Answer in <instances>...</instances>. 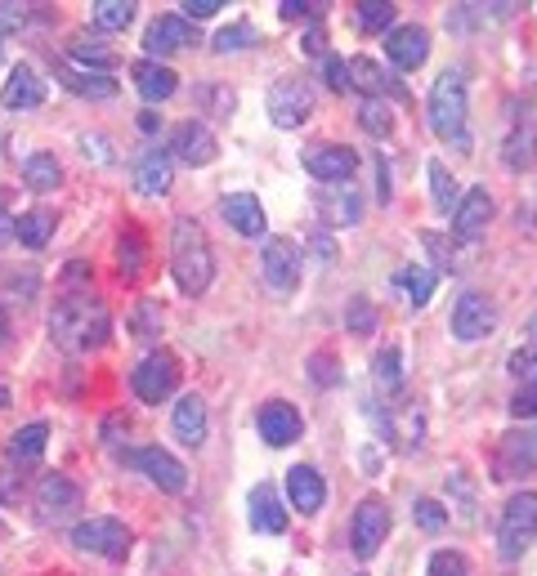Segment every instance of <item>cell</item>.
<instances>
[{
    "mask_svg": "<svg viewBox=\"0 0 537 576\" xmlns=\"http://www.w3.org/2000/svg\"><path fill=\"white\" fill-rule=\"evenodd\" d=\"M113 331V317H107L103 300L90 291V286H68L59 300H54V313H50V335L63 344L68 354H90L107 339Z\"/></svg>",
    "mask_w": 537,
    "mask_h": 576,
    "instance_id": "6da1fadb",
    "label": "cell"
},
{
    "mask_svg": "<svg viewBox=\"0 0 537 576\" xmlns=\"http://www.w3.org/2000/svg\"><path fill=\"white\" fill-rule=\"evenodd\" d=\"M171 273L184 295H202L215 277L210 242H206L197 219H175V228H171Z\"/></svg>",
    "mask_w": 537,
    "mask_h": 576,
    "instance_id": "7a4b0ae2",
    "label": "cell"
},
{
    "mask_svg": "<svg viewBox=\"0 0 537 576\" xmlns=\"http://www.w3.org/2000/svg\"><path fill=\"white\" fill-rule=\"evenodd\" d=\"M425 117H430V130H435L444 144H453L457 153H471V135H466V76L457 67L435 81L430 103H425Z\"/></svg>",
    "mask_w": 537,
    "mask_h": 576,
    "instance_id": "3957f363",
    "label": "cell"
},
{
    "mask_svg": "<svg viewBox=\"0 0 537 576\" xmlns=\"http://www.w3.org/2000/svg\"><path fill=\"white\" fill-rule=\"evenodd\" d=\"M537 541V492H515L497 523V554L506 563L524 558V549Z\"/></svg>",
    "mask_w": 537,
    "mask_h": 576,
    "instance_id": "277c9868",
    "label": "cell"
},
{
    "mask_svg": "<svg viewBox=\"0 0 537 576\" xmlns=\"http://www.w3.org/2000/svg\"><path fill=\"white\" fill-rule=\"evenodd\" d=\"M72 545L85 549V554H99V558H126L131 554V527L122 519H107V514H94V519H81L72 527Z\"/></svg>",
    "mask_w": 537,
    "mask_h": 576,
    "instance_id": "5b68a950",
    "label": "cell"
},
{
    "mask_svg": "<svg viewBox=\"0 0 537 576\" xmlns=\"http://www.w3.org/2000/svg\"><path fill=\"white\" fill-rule=\"evenodd\" d=\"M175 385H179V358L166 354V349L148 354V358L135 367V376H131V389H135L140 402H166V398L175 394Z\"/></svg>",
    "mask_w": 537,
    "mask_h": 576,
    "instance_id": "8992f818",
    "label": "cell"
},
{
    "mask_svg": "<svg viewBox=\"0 0 537 576\" xmlns=\"http://www.w3.org/2000/svg\"><path fill=\"white\" fill-rule=\"evenodd\" d=\"M309 112H313V90H309L304 81H296V76L273 81V90H269V122H273L278 130L304 126Z\"/></svg>",
    "mask_w": 537,
    "mask_h": 576,
    "instance_id": "52a82bcc",
    "label": "cell"
},
{
    "mask_svg": "<svg viewBox=\"0 0 537 576\" xmlns=\"http://www.w3.org/2000/svg\"><path fill=\"white\" fill-rule=\"evenodd\" d=\"M260 273L278 295H291L300 282V247L291 238H269L260 251Z\"/></svg>",
    "mask_w": 537,
    "mask_h": 576,
    "instance_id": "ba28073f",
    "label": "cell"
},
{
    "mask_svg": "<svg viewBox=\"0 0 537 576\" xmlns=\"http://www.w3.org/2000/svg\"><path fill=\"white\" fill-rule=\"evenodd\" d=\"M126 465H135L140 474H148V483L162 488V492H184V488H188V470L179 465L171 451H162V447L126 451Z\"/></svg>",
    "mask_w": 537,
    "mask_h": 576,
    "instance_id": "9c48e42d",
    "label": "cell"
},
{
    "mask_svg": "<svg viewBox=\"0 0 537 576\" xmlns=\"http://www.w3.org/2000/svg\"><path fill=\"white\" fill-rule=\"evenodd\" d=\"M390 536V510L381 496H368L359 510H354V527H350V545L359 558H372L381 549V541Z\"/></svg>",
    "mask_w": 537,
    "mask_h": 576,
    "instance_id": "30bf717a",
    "label": "cell"
},
{
    "mask_svg": "<svg viewBox=\"0 0 537 576\" xmlns=\"http://www.w3.org/2000/svg\"><path fill=\"white\" fill-rule=\"evenodd\" d=\"M497 331V304L479 291H466L453 308V335L457 339H484Z\"/></svg>",
    "mask_w": 537,
    "mask_h": 576,
    "instance_id": "8fae6325",
    "label": "cell"
},
{
    "mask_svg": "<svg viewBox=\"0 0 537 576\" xmlns=\"http://www.w3.org/2000/svg\"><path fill=\"white\" fill-rule=\"evenodd\" d=\"M304 170L318 184H345L359 170V153L345 148V144H318V148L304 153Z\"/></svg>",
    "mask_w": 537,
    "mask_h": 576,
    "instance_id": "7c38bea8",
    "label": "cell"
},
{
    "mask_svg": "<svg viewBox=\"0 0 537 576\" xmlns=\"http://www.w3.org/2000/svg\"><path fill=\"white\" fill-rule=\"evenodd\" d=\"M188 45H197V28L184 23L179 14H162V19H153L148 32H144V50L153 54V63H157L162 54H175V50H188Z\"/></svg>",
    "mask_w": 537,
    "mask_h": 576,
    "instance_id": "4fadbf2b",
    "label": "cell"
},
{
    "mask_svg": "<svg viewBox=\"0 0 537 576\" xmlns=\"http://www.w3.org/2000/svg\"><path fill=\"white\" fill-rule=\"evenodd\" d=\"M537 470V429H510L497 447V479Z\"/></svg>",
    "mask_w": 537,
    "mask_h": 576,
    "instance_id": "5bb4252c",
    "label": "cell"
},
{
    "mask_svg": "<svg viewBox=\"0 0 537 576\" xmlns=\"http://www.w3.org/2000/svg\"><path fill=\"white\" fill-rule=\"evenodd\" d=\"M425 54H430V32L416 28V23H403V28H394V32L385 36V59H390L399 72H416V67L425 63Z\"/></svg>",
    "mask_w": 537,
    "mask_h": 576,
    "instance_id": "9a60e30c",
    "label": "cell"
},
{
    "mask_svg": "<svg viewBox=\"0 0 537 576\" xmlns=\"http://www.w3.org/2000/svg\"><path fill=\"white\" fill-rule=\"evenodd\" d=\"M166 153L179 157L184 166H210L215 157H220V144H215V135H210L202 122H188V126L175 130V139H171Z\"/></svg>",
    "mask_w": 537,
    "mask_h": 576,
    "instance_id": "2e32d148",
    "label": "cell"
},
{
    "mask_svg": "<svg viewBox=\"0 0 537 576\" xmlns=\"http://www.w3.org/2000/svg\"><path fill=\"white\" fill-rule=\"evenodd\" d=\"M37 510H41V519H63V514L81 510V488L68 474H45L37 483Z\"/></svg>",
    "mask_w": 537,
    "mask_h": 576,
    "instance_id": "e0dca14e",
    "label": "cell"
},
{
    "mask_svg": "<svg viewBox=\"0 0 537 576\" xmlns=\"http://www.w3.org/2000/svg\"><path fill=\"white\" fill-rule=\"evenodd\" d=\"M493 219V197L484 188H471L462 201H457V214H453V233L462 242H479L484 238V228Z\"/></svg>",
    "mask_w": 537,
    "mask_h": 576,
    "instance_id": "ac0fdd59",
    "label": "cell"
},
{
    "mask_svg": "<svg viewBox=\"0 0 537 576\" xmlns=\"http://www.w3.org/2000/svg\"><path fill=\"white\" fill-rule=\"evenodd\" d=\"M256 425H260V438L269 447H291L300 438V411L291 402H265Z\"/></svg>",
    "mask_w": 537,
    "mask_h": 576,
    "instance_id": "d6986e66",
    "label": "cell"
},
{
    "mask_svg": "<svg viewBox=\"0 0 537 576\" xmlns=\"http://www.w3.org/2000/svg\"><path fill=\"white\" fill-rule=\"evenodd\" d=\"M0 103H6L10 112H28V107H41L45 103V81L37 76V67L19 63L6 81V90H0Z\"/></svg>",
    "mask_w": 537,
    "mask_h": 576,
    "instance_id": "ffe728a7",
    "label": "cell"
},
{
    "mask_svg": "<svg viewBox=\"0 0 537 576\" xmlns=\"http://www.w3.org/2000/svg\"><path fill=\"white\" fill-rule=\"evenodd\" d=\"M54 72H59V81H63L72 94H81V98H113V94H117V81H113V76L90 72V67H81V63H72V59H59Z\"/></svg>",
    "mask_w": 537,
    "mask_h": 576,
    "instance_id": "44dd1931",
    "label": "cell"
},
{
    "mask_svg": "<svg viewBox=\"0 0 537 576\" xmlns=\"http://www.w3.org/2000/svg\"><path fill=\"white\" fill-rule=\"evenodd\" d=\"M220 214L229 219V228H238L242 238H260L265 233V206L256 192H229L220 201Z\"/></svg>",
    "mask_w": 537,
    "mask_h": 576,
    "instance_id": "7402d4cb",
    "label": "cell"
},
{
    "mask_svg": "<svg viewBox=\"0 0 537 576\" xmlns=\"http://www.w3.org/2000/svg\"><path fill=\"white\" fill-rule=\"evenodd\" d=\"M247 510H251V527H256V532H269V536L287 532V510H282V501H278V492H273L269 483H256V488H251Z\"/></svg>",
    "mask_w": 537,
    "mask_h": 576,
    "instance_id": "603a6c76",
    "label": "cell"
},
{
    "mask_svg": "<svg viewBox=\"0 0 537 576\" xmlns=\"http://www.w3.org/2000/svg\"><path fill=\"white\" fill-rule=\"evenodd\" d=\"M171 179H175V157H171L166 148H148V153L135 161V184H140V192L157 197V192L171 188Z\"/></svg>",
    "mask_w": 537,
    "mask_h": 576,
    "instance_id": "cb8c5ba5",
    "label": "cell"
},
{
    "mask_svg": "<svg viewBox=\"0 0 537 576\" xmlns=\"http://www.w3.org/2000/svg\"><path fill=\"white\" fill-rule=\"evenodd\" d=\"M287 496L300 514H313V510H322V501H328V488H322V474L313 465H296L287 474Z\"/></svg>",
    "mask_w": 537,
    "mask_h": 576,
    "instance_id": "d4e9b609",
    "label": "cell"
},
{
    "mask_svg": "<svg viewBox=\"0 0 537 576\" xmlns=\"http://www.w3.org/2000/svg\"><path fill=\"white\" fill-rule=\"evenodd\" d=\"M175 438L184 442V447H202L206 442V402L197 398V394H184L179 402H175Z\"/></svg>",
    "mask_w": 537,
    "mask_h": 576,
    "instance_id": "484cf974",
    "label": "cell"
},
{
    "mask_svg": "<svg viewBox=\"0 0 537 576\" xmlns=\"http://www.w3.org/2000/svg\"><path fill=\"white\" fill-rule=\"evenodd\" d=\"M68 59L72 63H81V67H90V72H113L117 63H122V54L113 50V45H107V41H99V36H72V50H68Z\"/></svg>",
    "mask_w": 537,
    "mask_h": 576,
    "instance_id": "4316f807",
    "label": "cell"
},
{
    "mask_svg": "<svg viewBox=\"0 0 537 576\" xmlns=\"http://www.w3.org/2000/svg\"><path fill=\"white\" fill-rule=\"evenodd\" d=\"M135 90L148 98V103H162V98H171L175 94V85H179V76L166 67V63H153V59H144V63H135Z\"/></svg>",
    "mask_w": 537,
    "mask_h": 576,
    "instance_id": "83f0119b",
    "label": "cell"
},
{
    "mask_svg": "<svg viewBox=\"0 0 537 576\" xmlns=\"http://www.w3.org/2000/svg\"><path fill=\"white\" fill-rule=\"evenodd\" d=\"M350 67V90H363L368 98H381V94H399V85H394V76L385 72V67H376L368 54H359V59H350L345 63Z\"/></svg>",
    "mask_w": 537,
    "mask_h": 576,
    "instance_id": "f1b7e54d",
    "label": "cell"
},
{
    "mask_svg": "<svg viewBox=\"0 0 537 576\" xmlns=\"http://www.w3.org/2000/svg\"><path fill=\"white\" fill-rule=\"evenodd\" d=\"M435 282H440V273L425 269V264H407V269L394 273V286L403 291V300H407L412 308H421L430 295H435Z\"/></svg>",
    "mask_w": 537,
    "mask_h": 576,
    "instance_id": "f546056e",
    "label": "cell"
},
{
    "mask_svg": "<svg viewBox=\"0 0 537 576\" xmlns=\"http://www.w3.org/2000/svg\"><path fill=\"white\" fill-rule=\"evenodd\" d=\"M45 442H50V425H45V420L23 425V429L10 438V460H14V465H37L41 451H45Z\"/></svg>",
    "mask_w": 537,
    "mask_h": 576,
    "instance_id": "4dcf8cb0",
    "label": "cell"
},
{
    "mask_svg": "<svg viewBox=\"0 0 537 576\" xmlns=\"http://www.w3.org/2000/svg\"><path fill=\"white\" fill-rule=\"evenodd\" d=\"M23 184H28L32 192H54V188L63 184V166L54 161V153H32V157L23 161Z\"/></svg>",
    "mask_w": 537,
    "mask_h": 576,
    "instance_id": "1f68e13d",
    "label": "cell"
},
{
    "mask_svg": "<svg viewBox=\"0 0 537 576\" xmlns=\"http://www.w3.org/2000/svg\"><path fill=\"white\" fill-rule=\"evenodd\" d=\"M533 161H537V122L524 117V126L510 130V139H506V166L510 170H528Z\"/></svg>",
    "mask_w": 537,
    "mask_h": 576,
    "instance_id": "d6a6232c",
    "label": "cell"
},
{
    "mask_svg": "<svg viewBox=\"0 0 537 576\" xmlns=\"http://www.w3.org/2000/svg\"><path fill=\"white\" fill-rule=\"evenodd\" d=\"M14 238H19L28 251H41V247L54 238V214H50V210H28V214H19Z\"/></svg>",
    "mask_w": 537,
    "mask_h": 576,
    "instance_id": "836d02e7",
    "label": "cell"
},
{
    "mask_svg": "<svg viewBox=\"0 0 537 576\" xmlns=\"http://www.w3.org/2000/svg\"><path fill=\"white\" fill-rule=\"evenodd\" d=\"M318 210H322V219H328V223H337V228H345V223H359V214H363V201L345 188L341 197L337 192H322L318 197Z\"/></svg>",
    "mask_w": 537,
    "mask_h": 576,
    "instance_id": "e575fe53",
    "label": "cell"
},
{
    "mask_svg": "<svg viewBox=\"0 0 537 576\" xmlns=\"http://www.w3.org/2000/svg\"><path fill=\"white\" fill-rule=\"evenodd\" d=\"M144 255H148V247H144V238H140V228H126L122 242H117V269H122L126 282H135V277L144 273Z\"/></svg>",
    "mask_w": 537,
    "mask_h": 576,
    "instance_id": "d590c367",
    "label": "cell"
},
{
    "mask_svg": "<svg viewBox=\"0 0 537 576\" xmlns=\"http://www.w3.org/2000/svg\"><path fill=\"white\" fill-rule=\"evenodd\" d=\"M135 0H99L94 6V23L103 28V32H126L131 23H135Z\"/></svg>",
    "mask_w": 537,
    "mask_h": 576,
    "instance_id": "8d00e7d4",
    "label": "cell"
},
{
    "mask_svg": "<svg viewBox=\"0 0 537 576\" xmlns=\"http://www.w3.org/2000/svg\"><path fill=\"white\" fill-rule=\"evenodd\" d=\"M372 380H376L381 394H399V389H403V354H399V344H390V349L376 358Z\"/></svg>",
    "mask_w": 537,
    "mask_h": 576,
    "instance_id": "74e56055",
    "label": "cell"
},
{
    "mask_svg": "<svg viewBox=\"0 0 537 576\" xmlns=\"http://www.w3.org/2000/svg\"><path fill=\"white\" fill-rule=\"evenodd\" d=\"M430 197H435L440 210H457V201H462L457 179L444 170V161H430Z\"/></svg>",
    "mask_w": 537,
    "mask_h": 576,
    "instance_id": "f35d334b",
    "label": "cell"
},
{
    "mask_svg": "<svg viewBox=\"0 0 537 576\" xmlns=\"http://www.w3.org/2000/svg\"><path fill=\"white\" fill-rule=\"evenodd\" d=\"M354 19H359L363 32H381V28L394 23V6H390V0H359V6H354Z\"/></svg>",
    "mask_w": 537,
    "mask_h": 576,
    "instance_id": "ab89813d",
    "label": "cell"
},
{
    "mask_svg": "<svg viewBox=\"0 0 537 576\" xmlns=\"http://www.w3.org/2000/svg\"><path fill=\"white\" fill-rule=\"evenodd\" d=\"M359 122H363V130H368V135H376V139H385V135L394 130V122H390V107H385L381 98H363V107H359Z\"/></svg>",
    "mask_w": 537,
    "mask_h": 576,
    "instance_id": "60d3db41",
    "label": "cell"
},
{
    "mask_svg": "<svg viewBox=\"0 0 537 576\" xmlns=\"http://www.w3.org/2000/svg\"><path fill=\"white\" fill-rule=\"evenodd\" d=\"M131 331H135L140 339L162 335V308H157L153 300H140V304H135V313H131Z\"/></svg>",
    "mask_w": 537,
    "mask_h": 576,
    "instance_id": "b9f144b4",
    "label": "cell"
},
{
    "mask_svg": "<svg viewBox=\"0 0 537 576\" xmlns=\"http://www.w3.org/2000/svg\"><path fill=\"white\" fill-rule=\"evenodd\" d=\"M412 514H416V527H421V532H444V527H448V505L430 501V496H421V501L412 505Z\"/></svg>",
    "mask_w": 537,
    "mask_h": 576,
    "instance_id": "7bdbcfd3",
    "label": "cell"
},
{
    "mask_svg": "<svg viewBox=\"0 0 537 576\" xmlns=\"http://www.w3.org/2000/svg\"><path fill=\"white\" fill-rule=\"evenodd\" d=\"M345 322H350L354 335H372V331H376V308H372V300H368V295H354L350 308H345Z\"/></svg>",
    "mask_w": 537,
    "mask_h": 576,
    "instance_id": "ee69618b",
    "label": "cell"
},
{
    "mask_svg": "<svg viewBox=\"0 0 537 576\" xmlns=\"http://www.w3.org/2000/svg\"><path fill=\"white\" fill-rule=\"evenodd\" d=\"M425 576H466V558L457 549H435L425 563Z\"/></svg>",
    "mask_w": 537,
    "mask_h": 576,
    "instance_id": "f6af8a7d",
    "label": "cell"
},
{
    "mask_svg": "<svg viewBox=\"0 0 537 576\" xmlns=\"http://www.w3.org/2000/svg\"><path fill=\"white\" fill-rule=\"evenodd\" d=\"M251 41H256V28H251V23H234V28H225L220 36H215V50L234 54V50H247Z\"/></svg>",
    "mask_w": 537,
    "mask_h": 576,
    "instance_id": "bcb514c9",
    "label": "cell"
},
{
    "mask_svg": "<svg viewBox=\"0 0 537 576\" xmlns=\"http://www.w3.org/2000/svg\"><path fill=\"white\" fill-rule=\"evenodd\" d=\"M506 367H510V376L519 385H537V349H515Z\"/></svg>",
    "mask_w": 537,
    "mask_h": 576,
    "instance_id": "7dc6e473",
    "label": "cell"
},
{
    "mask_svg": "<svg viewBox=\"0 0 537 576\" xmlns=\"http://www.w3.org/2000/svg\"><path fill=\"white\" fill-rule=\"evenodd\" d=\"M421 242H425V251H430V255L440 260V269H444V273H457V251H453V247H448L440 233H425Z\"/></svg>",
    "mask_w": 537,
    "mask_h": 576,
    "instance_id": "c3c4849f",
    "label": "cell"
},
{
    "mask_svg": "<svg viewBox=\"0 0 537 576\" xmlns=\"http://www.w3.org/2000/svg\"><path fill=\"white\" fill-rule=\"evenodd\" d=\"M510 416H515V420H533V416H537V385H519V389H515Z\"/></svg>",
    "mask_w": 537,
    "mask_h": 576,
    "instance_id": "681fc988",
    "label": "cell"
},
{
    "mask_svg": "<svg viewBox=\"0 0 537 576\" xmlns=\"http://www.w3.org/2000/svg\"><path fill=\"white\" fill-rule=\"evenodd\" d=\"M184 14V23H202V19H215V14H220L225 6H220V0H184V6H179Z\"/></svg>",
    "mask_w": 537,
    "mask_h": 576,
    "instance_id": "f907efd6",
    "label": "cell"
},
{
    "mask_svg": "<svg viewBox=\"0 0 537 576\" xmlns=\"http://www.w3.org/2000/svg\"><path fill=\"white\" fill-rule=\"evenodd\" d=\"M23 23H28V10H23V6H0V41L14 36V32H23Z\"/></svg>",
    "mask_w": 537,
    "mask_h": 576,
    "instance_id": "816d5d0a",
    "label": "cell"
},
{
    "mask_svg": "<svg viewBox=\"0 0 537 576\" xmlns=\"http://www.w3.org/2000/svg\"><path fill=\"white\" fill-rule=\"evenodd\" d=\"M322 67H328V85H332V90H350V67H345L341 59H328Z\"/></svg>",
    "mask_w": 537,
    "mask_h": 576,
    "instance_id": "f5cc1de1",
    "label": "cell"
},
{
    "mask_svg": "<svg viewBox=\"0 0 537 576\" xmlns=\"http://www.w3.org/2000/svg\"><path fill=\"white\" fill-rule=\"evenodd\" d=\"M14 214H10V206H6V197H0V247H6V242H14Z\"/></svg>",
    "mask_w": 537,
    "mask_h": 576,
    "instance_id": "db71d44e",
    "label": "cell"
},
{
    "mask_svg": "<svg viewBox=\"0 0 537 576\" xmlns=\"http://www.w3.org/2000/svg\"><path fill=\"white\" fill-rule=\"evenodd\" d=\"M278 14L296 23V19H309V14H313V6H304V0H282V6H278Z\"/></svg>",
    "mask_w": 537,
    "mask_h": 576,
    "instance_id": "11a10c76",
    "label": "cell"
},
{
    "mask_svg": "<svg viewBox=\"0 0 537 576\" xmlns=\"http://www.w3.org/2000/svg\"><path fill=\"white\" fill-rule=\"evenodd\" d=\"M313 380H318V385H332V380H337V371H332V358H328V354H318V358H313Z\"/></svg>",
    "mask_w": 537,
    "mask_h": 576,
    "instance_id": "9f6ffc18",
    "label": "cell"
},
{
    "mask_svg": "<svg viewBox=\"0 0 537 576\" xmlns=\"http://www.w3.org/2000/svg\"><path fill=\"white\" fill-rule=\"evenodd\" d=\"M140 130H144V135L157 130V117H153V112H140Z\"/></svg>",
    "mask_w": 537,
    "mask_h": 576,
    "instance_id": "6f0895ef",
    "label": "cell"
},
{
    "mask_svg": "<svg viewBox=\"0 0 537 576\" xmlns=\"http://www.w3.org/2000/svg\"><path fill=\"white\" fill-rule=\"evenodd\" d=\"M6 335H10V317H6V308H0V344H6Z\"/></svg>",
    "mask_w": 537,
    "mask_h": 576,
    "instance_id": "680465c9",
    "label": "cell"
},
{
    "mask_svg": "<svg viewBox=\"0 0 537 576\" xmlns=\"http://www.w3.org/2000/svg\"><path fill=\"white\" fill-rule=\"evenodd\" d=\"M528 335H533V349H537V317L528 322Z\"/></svg>",
    "mask_w": 537,
    "mask_h": 576,
    "instance_id": "91938a15",
    "label": "cell"
},
{
    "mask_svg": "<svg viewBox=\"0 0 537 576\" xmlns=\"http://www.w3.org/2000/svg\"><path fill=\"white\" fill-rule=\"evenodd\" d=\"M0 407H10V389H0Z\"/></svg>",
    "mask_w": 537,
    "mask_h": 576,
    "instance_id": "94428289",
    "label": "cell"
}]
</instances>
